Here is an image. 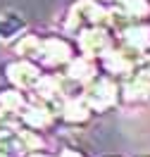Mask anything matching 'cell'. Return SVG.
Segmentation results:
<instances>
[{
	"label": "cell",
	"instance_id": "obj_1",
	"mask_svg": "<svg viewBox=\"0 0 150 157\" xmlns=\"http://www.w3.org/2000/svg\"><path fill=\"white\" fill-rule=\"evenodd\" d=\"M21 29H24V19L17 12L0 14V40H12L14 36H19Z\"/></svg>",
	"mask_w": 150,
	"mask_h": 157
}]
</instances>
